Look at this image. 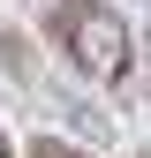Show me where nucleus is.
Instances as JSON below:
<instances>
[{"instance_id": "obj_1", "label": "nucleus", "mask_w": 151, "mask_h": 158, "mask_svg": "<svg viewBox=\"0 0 151 158\" xmlns=\"http://www.w3.org/2000/svg\"><path fill=\"white\" fill-rule=\"evenodd\" d=\"M45 30H53V45L68 53V68L83 75V83L121 90L128 75H136V30H128V15L113 8V0H53Z\"/></svg>"}, {"instance_id": "obj_2", "label": "nucleus", "mask_w": 151, "mask_h": 158, "mask_svg": "<svg viewBox=\"0 0 151 158\" xmlns=\"http://www.w3.org/2000/svg\"><path fill=\"white\" fill-rule=\"evenodd\" d=\"M15 158H91V151L61 143V135H30V151H15Z\"/></svg>"}, {"instance_id": "obj_3", "label": "nucleus", "mask_w": 151, "mask_h": 158, "mask_svg": "<svg viewBox=\"0 0 151 158\" xmlns=\"http://www.w3.org/2000/svg\"><path fill=\"white\" fill-rule=\"evenodd\" d=\"M0 158H15V143H8V128H0Z\"/></svg>"}, {"instance_id": "obj_4", "label": "nucleus", "mask_w": 151, "mask_h": 158, "mask_svg": "<svg viewBox=\"0 0 151 158\" xmlns=\"http://www.w3.org/2000/svg\"><path fill=\"white\" fill-rule=\"evenodd\" d=\"M144 98H151V83H144Z\"/></svg>"}, {"instance_id": "obj_5", "label": "nucleus", "mask_w": 151, "mask_h": 158, "mask_svg": "<svg viewBox=\"0 0 151 158\" xmlns=\"http://www.w3.org/2000/svg\"><path fill=\"white\" fill-rule=\"evenodd\" d=\"M136 158H151V151H136Z\"/></svg>"}]
</instances>
